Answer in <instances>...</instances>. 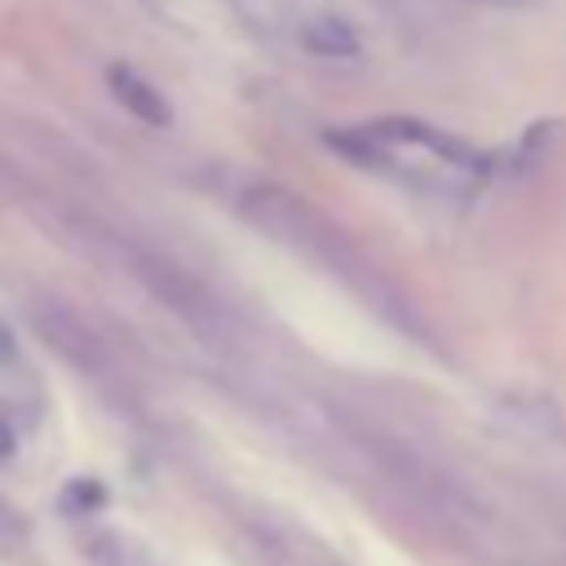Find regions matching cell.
<instances>
[{
	"instance_id": "6da1fadb",
	"label": "cell",
	"mask_w": 566,
	"mask_h": 566,
	"mask_svg": "<svg viewBox=\"0 0 566 566\" xmlns=\"http://www.w3.org/2000/svg\"><path fill=\"white\" fill-rule=\"evenodd\" d=\"M243 217H248L252 226H261L265 234L292 243L296 252H305V256L318 261L323 270L340 274L349 287H358V292L367 296V305H376L380 314H389L402 332H407V327L420 332L411 305L394 292V283L380 279V274L354 252V243H349L332 221L318 217L314 203H305V199H296V195H287V190H279V186H256V190L243 195Z\"/></svg>"
},
{
	"instance_id": "ba28073f",
	"label": "cell",
	"mask_w": 566,
	"mask_h": 566,
	"mask_svg": "<svg viewBox=\"0 0 566 566\" xmlns=\"http://www.w3.org/2000/svg\"><path fill=\"white\" fill-rule=\"evenodd\" d=\"M464 4H509V0H464Z\"/></svg>"
},
{
	"instance_id": "8992f818",
	"label": "cell",
	"mask_w": 566,
	"mask_h": 566,
	"mask_svg": "<svg viewBox=\"0 0 566 566\" xmlns=\"http://www.w3.org/2000/svg\"><path fill=\"white\" fill-rule=\"evenodd\" d=\"M301 44L310 53H318V57H358V31L345 18H332V13L305 22L301 27Z\"/></svg>"
},
{
	"instance_id": "7a4b0ae2",
	"label": "cell",
	"mask_w": 566,
	"mask_h": 566,
	"mask_svg": "<svg viewBox=\"0 0 566 566\" xmlns=\"http://www.w3.org/2000/svg\"><path fill=\"white\" fill-rule=\"evenodd\" d=\"M128 270L142 279V287L155 296V301H164L190 332H199L203 340H212V345H226L230 340V318H226V310L217 305V296L195 279V274H186L181 265H172L168 256H155V252H128Z\"/></svg>"
},
{
	"instance_id": "52a82bcc",
	"label": "cell",
	"mask_w": 566,
	"mask_h": 566,
	"mask_svg": "<svg viewBox=\"0 0 566 566\" xmlns=\"http://www.w3.org/2000/svg\"><path fill=\"white\" fill-rule=\"evenodd\" d=\"M27 539H31V526H27L22 509L0 495V544H4V548H22Z\"/></svg>"
},
{
	"instance_id": "3957f363",
	"label": "cell",
	"mask_w": 566,
	"mask_h": 566,
	"mask_svg": "<svg viewBox=\"0 0 566 566\" xmlns=\"http://www.w3.org/2000/svg\"><path fill=\"white\" fill-rule=\"evenodd\" d=\"M31 327H35L40 340L53 345L75 371H84V376H106V367H111L106 345H102L97 332H93L80 314H71L62 301H35V305H31Z\"/></svg>"
},
{
	"instance_id": "9c48e42d",
	"label": "cell",
	"mask_w": 566,
	"mask_h": 566,
	"mask_svg": "<svg viewBox=\"0 0 566 566\" xmlns=\"http://www.w3.org/2000/svg\"><path fill=\"white\" fill-rule=\"evenodd\" d=\"M548 566H566V557H553V562H548Z\"/></svg>"
},
{
	"instance_id": "5b68a950",
	"label": "cell",
	"mask_w": 566,
	"mask_h": 566,
	"mask_svg": "<svg viewBox=\"0 0 566 566\" xmlns=\"http://www.w3.org/2000/svg\"><path fill=\"white\" fill-rule=\"evenodd\" d=\"M106 88H111V97L133 115V119H142V124H150V128H168L172 124V106H168V97L150 84V80H142L133 66H111L106 71Z\"/></svg>"
},
{
	"instance_id": "277c9868",
	"label": "cell",
	"mask_w": 566,
	"mask_h": 566,
	"mask_svg": "<svg viewBox=\"0 0 566 566\" xmlns=\"http://www.w3.org/2000/svg\"><path fill=\"white\" fill-rule=\"evenodd\" d=\"M367 133L380 142V146H424L429 155H438L442 164H451V168H460V172H473V177H482L486 168H491V159L478 150V146H469L464 137H451V133H438V128H429V124H420V119H398V115H389V119H371L367 124Z\"/></svg>"
}]
</instances>
